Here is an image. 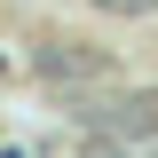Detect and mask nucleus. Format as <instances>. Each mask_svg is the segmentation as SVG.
Wrapping results in <instances>:
<instances>
[{
    "mask_svg": "<svg viewBox=\"0 0 158 158\" xmlns=\"http://www.w3.org/2000/svg\"><path fill=\"white\" fill-rule=\"evenodd\" d=\"M40 71H48V79H95L103 56H87V48H56V56H40Z\"/></svg>",
    "mask_w": 158,
    "mask_h": 158,
    "instance_id": "obj_1",
    "label": "nucleus"
},
{
    "mask_svg": "<svg viewBox=\"0 0 158 158\" xmlns=\"http://www.w3.org/2000/svg\"><path fill=\"white\" fill-rule=\"evenodd\" d=\"M103 8H127V16H142V8H158V0H103Z\"/></svg>",
    "mask_w": 158,
    "mask_h": 158,
    "instance_id": "obj_2",
    "label": "nucleus"
}]
</instances>
